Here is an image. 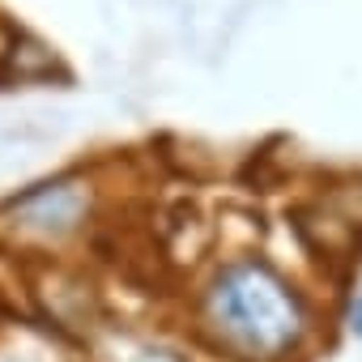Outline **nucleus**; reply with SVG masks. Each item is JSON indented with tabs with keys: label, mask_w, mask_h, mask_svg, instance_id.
<instances>
[{
	"label": "nucleus",
	"mask_w": 362,
	"mask_h": 362,
	"mask_svg": "<svg viewBox=\"0 0 362 362\" xmlns=\"http://www.w3.org/2000/svg\"><path fill=\"white\" fill-rule=\"evenodd\" d=\"M205 315L214 337L243 362H277L307 332L298 294L260 260L230 264L214 281Z\"/></svg>",
	"instance_id": "nucleus-1"
},
{
	"label": "nucleus",
	"mask_w": 362,
	"mask_h": 362,
	"mask_svg": "<svg viewBox=\"0 0 362 362\" xmlns=\"http://www.w3.org/2000/svg\"><path fill=\"white\" fill-rule=\"evenodd\" d=\"M354 328L362 332V303H358V311H354Z\"/></svg>",
	"instance_id": "nucleus-2"
}]
</instances>
